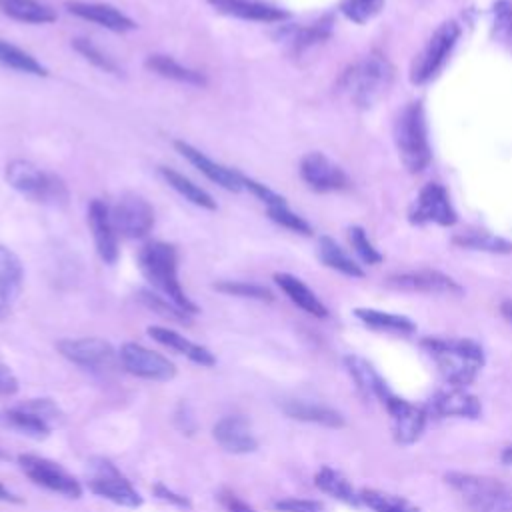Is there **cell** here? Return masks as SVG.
I'll list each match as a JSON object with an SVG mask.
<instances>
[{"label":"cell","instance_id":"cell-52","mask_svg":"<svg viewBox=\"0 0 512 512\" xmlns=\"http://www.w3.org/2000/svg\"><path fill=\"white\" fill-rule=\"evenodd\" d=\"M500 312H502V316H504L506 320L512 322V300H504V302L500 304Z\"/></svg>","mask_w":512,"mask_h":512},{"label":"cell","instance_id":"cell-30","mask_svg":"<svg viewBox=\"0 0 512 512\" xmlns=\"http://www.w3.org/2000/svg\"><path fill=\"white\" fill-rule=\"evenodd\" d=\"M314 484L318 490H322L324 494L344 502V504H350V506H358L360 504V496L358 492L354 490L352 482L338 470L330 468V466H322L316 476H314Z\"/></svg>","mask_w":512,"mask_h":512},{"label":"cell","instance_id":"cell-35","mask_svg":"<svg viewBox=\"0 0 512 512\" xmlns=\"http://www.w3.org/2000/svg\"><path fill=\"white\" fill-rule=\"evenodd\" d=\"M0 64L18 70L22 74H32V76H48V68L40 64L32 54L26 50L6 42L0 38Z\"/></svg>","mask_w":512,"mask_h":512},{"label":"cell","instance_id":"cell-33","mask_svg":"<svg viewBox=\"0 0 512 512\" xmlns=\"http://www.w3.org/2000/svg\"><path fill=\"white\" fill-rule=\"evenodd\" d=\"M356 318L366 324L368 328L374 330H384V332H394V334H412L416 330V324L400 314L392 312H382L374 308H356L354 310Z\"/></svg>","mask_w":512,"mask_h":512},{"label":"cell","instance_id":"cell-45","mask_svg":"<svg viewBox=\"0 0 512 512\" xmlns=\"http://www.w3.org/2000/svg\"><path fill=\"white\" fill-rule=\"evenodd\" d=\"M350 244L354 246L356 254L366 262V264H378L382 260V254L374 248V244L368 240L364 228L352 226L350 228Z\"/></svg>","mask_w":512,"mask_h":512},{"label":"cell","instance_id":"cell-31","mask_svg":"<svg viewBox=\"0 0 512 512\" xmlns=\"http://www.w3.org/2000/svg\"><path fill=\"white\" fill-rule=\"evenodd\" d=\"M0 12L24 24H50L56 12L38 0H0Z\"/></svg>","mask_w":512,"mask_h":512},{"label":"cell","instance_id":"cell-17","mask_svg":"<svg viewBox=\"0 0 512 512\" xmlns=\"http://www.w3.org/2000/svg\"><path fill=\"white\" fill-rule=\"evenodd\" d=\"M88 224L92 230L94 246L98 256L106 264H114L118 260V232L112 224L110 208L102 200H92L88 206Z\"/></svg>","mask_w":512,"mask_h":512},{"label":"cell","instance_id":"cell-32","mask_svg":"<svg viewBox=\"0 0 512 512\" xmlns=\"http://www.w3.org/2000/svg\"><path fill=\"white\" fill-rule=\"evenodd\" d=\"M160 176L164 178V182L174 188L180 196H184L188 202L200 206V208H206V210H216V200L204 190L200 188L198 184H194L190 178H186L184 174H180L178 170L174 168H166V166H160L158 168Z\"/></svg>","mask_w":512,"mask_h":512},{"label":"cell","instance_id":"cell-22","mask_svg":"<svg viewBox=\"0 0 512 512\" xmlns=\"http://www.w3.org/2000/svg\"><path fill=\"white\" fill-rule=\"evenodd\" d=\"M208 4L228 16L252 22H284L290 18V12L278 6H272L262 0H208Z\"/></svg>","mask_w":512,"mask_h":512},{"label":"cell","instance_id":"cell-5","mask_svg":"<svg viewBox=\"0 0 512 512\" xmlns=\"http://www.w3.org/2000/svg\"><path fill=\"white\" fill-rule=\"evenodd\" d=\"M392 66L386 58L372 54L352 64L340 78V90L358 108H370L390 86Z\"/></svg>","mask_w":512,"mask_h":512},{"label":"cell","instance_id":"cell-47","mask_svg":"<svg viewBox=\"0 0 512 512\" xmlns=\"http://www.w3.org/2000/svg\"><path fill=\"white\" fill-rule=\"evenodd\" d=\"M274 510L278 512H322L324 506L318 500H302V498H286V500H276Z\"/></svg>","mask_w":512,"mask_h":512},{"label":"cell","instance_id":"cell-46","mask_svg":"<svg viewBox=\"0 0 512 512\" xmlns=\"http://www.w3.org/2000/svg\"><path fill=\"white\" fill-rule=\"evenodd\" d=\"M242 186L248 188L256 198H260V200L266 204V208L286 204V200H284L280 194H276V192L270 190L266 184H262V182L250 178V176H244V174H242Z\"/></svg>","mask_w":512,"mask_h":512},{"label":"cell","instance_id":"cell-10","mask_svg":"<svg viewBox=\"0 0 512 512\" xmlns=\"http://www.w3.org/2000/svg\"><path fill=\"white\" fill-rule=\"evenodd\" d=\"M116 232L124 238H144L154 228V210L150 202L134 192H126L118 198L110 210Z\"/></svg>","mask_w":512,"mask_h":512},{"label":"cell","instance_id":"cell-51","mask_svg":"<svg viewBox=\"0 0 512 512\" xmlns=\"http://www.w3.org/2000/svg\"><path fill=\"white\" fill-rule=\"evenodd\" d=\"M0 500L2 502H14V504H20L22 498H18L14 492H10L2 482H0Z\"/></svg>","mask_w":512,"mask_h":512},{"label":"cell","instance_id":"cell-11","mask_svg":"<svg viewBox=\"0 0 512 512\" xmlns=\"http://www.w3.org/2000/svg\"><path fill=\"white\" fill-rule=\"evenodd\" d=\"M118 358L122 368L138 378L168 382L176 376V366L166 356L138 342H124L118 350Z\"/></svg>","mask_w":512,"mask_h":512},{"label":"cell","instance_id":"cell-29","mask_svg":"<svg viewBox=\"0 0 512 512\" xmlns=\"http://www.w3.org/2000/svg\"><path fill=\"white\" fill-rule=\"evenodd\" d=\"M144 66L162 76V78H168V80H174V82H182V84H192V86H204L206 84V76L198 70H192L184 64H180L178 60L166 56V54H150L144 62Z\"/></svg>","mask_w":512,"mask_h":512},{"label":"cell","instance_id":"cell-43","mask_svg":"<svg viewBox=\"0 0 512 512\" xmlns=\"http://www.w3.org/2000/svg\"><path fill=\"white\" fill-rule=\"evenodd\" d=\"M384 0H344L342 2V12L348 20L352 22H366L374 18L382 10Z\"/></svg>","mask_w":512,"mask_h":512},{"label":"cell","instance_id":"cell-42","mask_svg":"<svg viewBox=\"0 0 512 512\" xmlns=\"http://www.w3.org/2000/svg\"><path fill=\"white\" fill-rule=\"evenodd\" d=\"M268 218L274 220L276 224L292 230V232H298V234H312V226L302 218L298 216L296 212H292L288 208V204H282V206H272L268 208Z\"/></svg>","mask_w":512,"mask_h":512},{"label":"cell","instance_id":"cell-38","mask_svg":"<svg viewBox=\"0 0 512 512\" xmlns=\"http://www.w3.org/2000/svg\"><path fill=\"white\" fill-rule=\"evenodd\" d=\"M214 288L218 292L240 296V298H254V300H264V302H272L274 300V296H272V292L268 288H264L260 284H252V282L222 280V282H216Z\"/></svg>","mask_w":512,"mask_h":512},{"label":"cell","instance_id":"cell-50","mask_svg":"<svg viewBox=\"0 0 512 512\" xmlns=\"http://www.w3.org/2000/svg\"><path fill=\"white\" fill-rule=\"evenodd\" d=\"M222 500H224L228 512H254L250 506H246L242 500H238V498L232 496V494H226Z\"/></svg>","mask_w":512,"mask_h":512},{"label":"cell","instance_id":"cell-26","mask_svg":"<svg viewBox=\"0 0 512 512\" xmlns=\"http://www.w3.org/2000/svg\"><path fill=\"white\" fill-rule=\"evenodd\" d=\"M148 336L154 338L158 344H162V346H166V348H170V350H174L178 354H184L186 358H190L192 362H196L200 366H212L216 362L214 354L208 348L188 340L186 336H182L180 332H176L172 328L148 326Z\"/></svg>","mask_w":512,"mask_h":512},{"label":"cell","instance_id":"cell-8","mask_svg":"<svg viewBox=\"0 0 512 512\" xmlns=\"http://www.w3.org/2000/svg\"><path fill=\"white\" fill-rule=\"evenodd\" d=\"M88 488L96 496L106 498V500L126 506V508H136L142 504V496L136 492V488L130 484V480H126L116 470V466L104 458L90 460Z\"/></svg>","mask_w":512,"mask_h":512},{"label":"cell","instance_id":"cell-25","mask_svg":"<svg viewBox=\"0 0 512 512\" xmlns=\"http://www.w3.org/2000/svg\"><path fill=\"white\" fill-rule=\"evenodd\" d=\"M430 410L436 416H458V418H478L482 412L480 400L466 392L464 388L442 390L430 400Z\"/></svg>","mask_w":512,"mask_h":512},{"label":"cell","instance_id":"cell-6","mask_svg":"<svg viewBox=\"0 0 512 512\" xmlns=\"http://www.w3.org/2000/svg\"><path fill=\"white\" fill-rule=\"evenodd\" d=\"M4 178L14 190L32 198L34 202L48 206H64L68 202V188L62 178L40 170L30 160H10L6 164Z\"/></svg>","mask_w":512,"mask_h":512},{"label":"cell","instance_id":"cell-53","mask_svg":"<svg viewBox=\"0 0 512 512\" xmlns=\"http://www.w3.org/2000/svg\"><path fill=\"white\" fill-rule=\"evenodd\" d=\"M500 460H502V464H512V446H508V448L502 450Z\"/></svg>","mask_w":512,"mask_h":512},{"label":"cell","instance_id":"cell-48","mask_svg":"<svg viewBox=\"0 0 512 512\" xmlns=\"http://www.w3.org/2000/svg\"><path fill=\"white\" fill-rule=\"evenodd\" d=\"M154 492H156V496H158L160 500H164V502H170V504H174V506H178V508H190V500H188L186 496L172 492V490L166 488L164 484H156V486H154Z\"/></svg>","mask_w":512,"mask_h":512},{"label":"cell","instance_id":"cell-44","mask_svg":"<svg viewBox=\"0 0 512 512\" xmlns=\"http://www.w3.org/2000/svg\"><path fill=\"white\" fill-rule=\"evenodd\" d=\"M492 28L498 38L512 44V0H498L492 6Z\"/></svg>","mask_w":512,"mask_h":512},{"label":"cell","instance_id":"cell-13","mask_svg":"<svg viewBox=\"0 0 512 512\" xmlns=\"http://www.w3.org/2000/svg\"><path fill=\"white\" fill-rule=\"evenodd\" d=\"M388 416H390V424H392V436L398 444H414L416 440H420V436L424 434L426 428V420H428V412L416 404H410L404 398L398 396H390L384 404Z\"/></svg>","mask_w":512,"mask_h":512},{"label":"cell","instance_id":"cell-7","mask_svg":"<svg viewBox=\"0 0 512 512\" xmlns=\"http://www.w3.org/2000/svg\"><path fill=\"white\" fill-rule=\"evenodd\" d=\"M460 36V28L456 22H444L436 28V32L430 36L422 52L416 56L410 68V80L414 84H426L432 80L448 60L456 40Z\"/></svg>","mask_w":512,"mask_h":512},{"label":"cell","instance_id":"cell-24","mask_svg":"<svg viewBox=\"0 0 512 512\" xmlns=\"http://www.w3.org/2000/svg\"><path fill=\"white\" fill-rule=\"evenodd\" d=\"M344 366L348 370V374L352 376V380L356 382V388L370 400H378L382 406L386 404V400L392 396L388 384L384 382V378L376 372V368L354 354L344 356Z\"/></svg>","mask_w":512,"mask_h":512},{"label":"cell","instance_id":"cell-18","mask_svg":"<svg viewBox=\"0 0 512 512\" xmlns=\"http://www.w3.org/2000/svg\"><path fill=\"white\" fill-rule=\"evenodd\" d=\"M174 148L194 166L198 168L208 180H212L214 184L222 186L224 190H230V192H240L244 186H242V174L232 170V168H226L222 166L220 162L208 158L204 152H200L198 148H194L192 144L184 142V140H176L174 142Z\"/></svg>","mask_w":512,"mask_h":512},{"label":"cell","instance_id":"cell-1","mask_svg":"<svg viewBox=\"0 0 512 512\" xmlns=\"http://www.w3.org/2000/svg\"><path fill=\"white\" fill-rule=\"evenodd\" d=\"M422 346L454 388L472 384L484 366L482 346L468 338H424Z\"/></svg>","mask_w":512,"mask_h":512},{"label":"cell","instance_id":"cell-19","mask_svg":"<svg viewBox=\"0 0 512 512\" xmlns=\"http://www.w3.org/2000/svg\"><path fill=\"white\" fill-rule=\"evenodd\" d=\"M388 284L398 290L426 294H462V286L438 270H414L388 278Z\"/></svg>","mask_w":512,"mask_h":512},{"label":"cell","instance_id":"cell-23","mask_svg":"<svg viewBox=\"0 0 512 512\" xmlns=\"http://www.w3.org/2000/svg\"><path fill=\"white\" fill-rule=\"evenodd\" d=\"M24 284V268L20 258L0 244V320L6 318L16 304Z\"/></svg>","mask_w":512,"mask_h":512},{"label":"cell","instance_id":"cell-39","mask_svg":"<svg viewBox=\"0 0 512 512\" xmlns=\"http://www.w3.org/2000/svg\"><path fill=\"white\" fill-rule=\"evenodd\" d=\"M138 298L142 300L144 306H148L150 310L166 316V318H172L176 322H188V312H184L180 306H176L172 300H168L166 296L158 294V292H152V290H140Z\"/></svg>","mask_w":512,"mask_h":512},{"label":"cell","instance_id":"cell-3","mask_svg":"<svg viewBox=\"0 0 512 512\" xmlns=\"http://www.w3.org/2000/svg\"><path fill=\"white\" fill-rule=\"evenodd\" d=\"M444 480L472 512H512V488L498 478L448 472Z\"/></svg>","mask_w":512,"mask_h":512},{"label":"cell","instance_id":"cell-9","mask_svg":"<svg viewBox=\"0 0 512 512\" xmlns=\"http://www.w3.org/2000/svg\"><path fill=\"white\" fill-rule=\"evenodd\" d=\"M56 348L64 358L92 372H108L120 360L118 352L112 348L110 342L94 336L58 340Z\"/></svg>","mask_w":512,"mask_h":512},{"label":"cell","instance_id":"cell-14","mask_svg":"<svg viewBox=\"0 0 512 512\" xmlns=\"http://www.w3.org/2000/svg\"><path fill=\"white\" fill-rule=\"evenodd\" d=\"M408 216H410V222H414V224H430L432 222V224H440V226H452L456 222V212L448 200V194L436 182H430L420 190Z\"/></svg>","mask_w":512,"mask_h":512},{"label":"cell","instance_id":"cell-15","mask_svg":"<svg viewBox=\"0 0 512 512\" xmlns=\"http://www.w3.org/2000/svg\"><path fill=\"white\" fill-rule=\"evenodd\" d=\"M300 176L316 192L344 190L350 184L344 170L322 152H308L300 160Z\"/></svg>","mask_w":512,"mask_h":512},{"label":"cell","instance_id":"cell-2","mask_svg":"<svg viewBox=\"0 0 512 512\" xmlns=\"http://www.w3.org/2000/svg\"><path fill=\"white\" fill-rule=\"evenodd\" d=\"M138 264L146 280L168 300L188 314H196L198 306L186 296L178 280V252L172 244L154 240L140 248Z\"/></svg>","mask_w":512,"mask_h":512},{"label":"cell","instance_id":"cell-36","mask_svg":"<svg viewBox=\"0 0 512 512\" xmlns=\"http://www.w3.org/2000/svg\"><path fill=\"white\" fill-rule=\"evenodd\" d=\"M360 502L374 512H420L418 506L408 502L404 496L390 494L376 488H362L358 492Z\"/></svg>","mask_w":512,"mask_h":512},{"label":"cell","instance_id":"cell-16","mask_svg":"<svg viewBox=\"0 0 512 512\" xmlns=\"http://www.w3.org/2000/svg\"><path fill=\"white\" fill-rule=\"evenodd\" d=\"M54 414H56V410L48 400H36V402H28L22 408L4 410L0 414V420L28 436L42 438L50 432L48 420L54 418Z\"/></svg>","mask_w":512,"mask_h":512},{"label":"cell","instance_id":"cell-12","mask_svg":"<svg viewBox=\"0 0 512 512\" xmlns=\"http://www.w3.org/2000/svg\"><path fill=\"white\" fill-rule=\"evenodd\" d=\"M18 464L34 484H40L68 498H80L82 494L80 482L74 476H70L60 464L36 454H20Z\"/></svg>","mask_w":512,"mask_h":512},{"label":"cell","instance_id":"cell-37","mask_svg":"<svg viewBox=\"0 0 512 512\" xmlns=\"http://www.w3.org/2000/svg\"><path fill=\"white\" fill-rule=\"evenodd\" d=\"M452 242L460 248H468V250H480V252H490V254H508L512 252V244L500 236L488 234V232H476V230H468V232H460L452 238Z\"/></svg>","mask_w":512,"mask_h":512},{"label":"cell","instance_id":"cell-49","mask_svg":"<svg viewBox=\"0 0 512 512\" xmlns=\"http://www.w3.org/2000/svg\"><path fill=\"white\" fill-rule=\"evenodd\" d=\"M18 390V382L16 378L12 376V372L4 366H0V394L2 396H10Z\"/></svg>","mask_w":512,"mask_h":512},{"label":"cell","instance_id":"cell-40","mask_svg":"<svg viewBox=\"0 0 512 512\" xmlns=\"http://www.w3.org/2000/svg\"><path fill=\"white\" fill-rule=\"evenodd\" d=\"M328 36H330V20H322L312 26L300 28V30H296V34L292 38L294 52H304V50L324 42Z\"/></svg>","mask_w":512,"mask_h":512},{"label":"cell","instance_id":"cell-41","mask_svg":"<svg viewBox=\"0 0 512 512\" xmlns=\"http://www.w3.org/2000/svg\"><path fill=\"white\" fill-rule=\"evenodd\" d=\"M72 46H74V50H76L78 54H82V56H84L88 62H92L96 68H100V70H104V72H110V74H118V66H116L94 42H90L88 38H74Z\"/></svg>","mask_w":512,"mask_h":512},{"label":"cell","instance_id":"cell-20","mask_svg":"<svg viewBox=\"0 0 512 512\" xmlns=\"http://www.w3.org/2000/svg\"><path fill=\"white\" fill-rule=\"evenodd\" d=\"M214 440L232 454H248L258 448L250 422L242 416H224L212 428Z\"/></svg>","mask_w":512,"mask_h":512},{"label":"cell","instance_id":"cell-4","mask_svg":"<svg viewBox=\"0 0 512 512\" xmlns=\"http://www.w3.org/2000/svg\"><path fill=\"white\" fill-rule=\"evenodd\" d=\"M394 140L404 168L412 174L430 164V144L426 116L420 102H408L396 118Z\"/></svg>","mask_w":512,"mask_h":512},{"label":"cell","instance_id":"cell-34","mask_svg":"<svg viewBox=\"0 0 512 512\" xmlns=\"http://www.w3.org/2000/svg\"><path fill=\"white\" fill-rule=\"evenodd\" d=\"M318 256L328 268H332L344 276H352V278L364 276L362 268L330 236H322L318 240Z\"/></svg>","mask_w":512,"mask_h":512},{"label":"cell","instance_id":"cell-28","mask_svg":"<svg viewBox=\"0 0 512 512\" xmlns=\"http://www.w3.org/2000/svg\"><path fill=\"white\" fill-rule=\"evenodd\" d=\"M282 410L286 416L302 422H314L320 426L328 428H342L344 426V416L328 406L316 404V402H306V400H286L282 404Z\"/></svg>","mask_w":512,"mask_h":512},{"label":"cell","instance_id":"cell-21","mask_svg":"<svg viewBox=\"0 0 512 512\" xmlns=\"http://www.w3.org/2000/svg\"><path fill=\"white\" fill-rule=\"evenodd\" d=\"M66 10L82 20L94 22L112 32H128V30L136 28V22L130 16H126L124 12H120L118 8H114L112 4L70 0V2H66Z\"/></svg>","mask_w":512,"mask_h":512},{"label":"cell","instance_id":"cell-27","mask_svg":"<svg viewBox=\"0 0 512 512\" xmlns=\"http://www.w3.org/2000/svg\"><path fill=\"white\" fill-rule=\"evenodd\" d=\"M274 280L276 284L280 286V290L298 306L302 308L304 312L316 316V318H326L328 316V310L326 306L320 302V298L296 276L292 274H286V272H276L274 274Z\"/></svg>","mask_w":512,"mask_h":512}]
</instances>
